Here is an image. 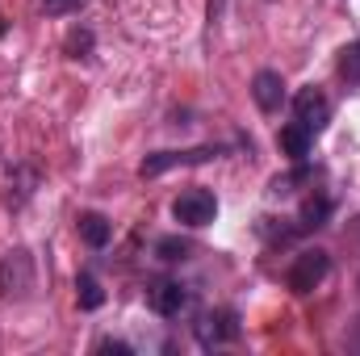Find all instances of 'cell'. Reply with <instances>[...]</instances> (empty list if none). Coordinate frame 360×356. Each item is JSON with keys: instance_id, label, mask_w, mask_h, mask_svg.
I'll return each instance as SVG.
<instances>
[{"instance_id": "cell-1", "label": "cell", "mask_w": 360, "mask_h": 356, "mask_svg": "<svg viewBox=\"0 0 360 356\" xmlns=\"http://www.w3.org/2000/svg\"><path fill=\"white\" fill-rule=\"evenodd\" d=\"M327 272H331V256L323 248H306V252L293 256V265L285 272V285L293 293H310V289H319L327 281Z\"/></svg>"}, {"instance_id": "cell-2", "label": "cell", "mask_w": 360, "mask_h": 356, "mask_svg": "<svg viewBox=\"0 0 360 356\" xmlns=\"http://www.w3.org/2000/svg\"><path fill=\"white\" fill-rule=\"evenodd\" d=\"M172 218H176L180 227H210L214 218H218V197L210 193V189H184L176 201H172Z\"/></svg>"}, {"instance_id": "cell-3", "label": "cell", "mask_w": 360, "mask_h": 356, "mask_svg": "<svg viewBox=\"0 0 360 356\" xmlns=\"http://www.w3.org/2000/svg\"><path fill=\"white\" fill-rule=\"evenodd\" d=\"M193 336L201 348H222L239 336V314L235 310H201L193 323Z\"/></svg>"}, {"instance_id": "cell-4", "label": "cell", "mask_w": 360, "mask_h": 356, "mask_svg": "<svg viewBox=\"0 0 360 356\" xmlns=\"http://www.w3.org/2000/svg\"><path fill=\"white\" fill-rule=\"evenodd\" d=\"M218 155H222V147H214V143H205V147H188V151H155V155H147V160L139 164V172H143V177H160V172H168V168L210 164V160H218Z\"/></svg>"}, {"instance_id": "cell-5", "label": "cell", "mask_w": 360, "mask_h": 356, "mask_svg": "<svg viewBox=\"0 0 360 356\" xmlns=\"http://www.w3.org/2000/svg\"><path fill=\"white\" fill-rule=\"evenodd\" d=\"M34 289V260L30 252L0 256V298H25Z\"/></svg>"}, {"instance_id": "cell-6", "label": "cell", "mask_w": 360, "mask_h": 356, "mask_svg": "<svg viewBox=\"0 0 360 356\" xmlns=\"http://www.w3.org/2000/svg\"><path fill=\"white\" fill-rule=\"evenodd\" d=\"M293 117L302 122V126H310L314 134H323L327 130V122H331V101H327V92L323 89H302L293 96Z\"/></svg>"}, {"instance_id": "cell-7", "label": "cell", "mask_w": 360, "mask_h": 356, "mask_svg": "<svg viewBox=\"0 0 360 356\" xmlns=\"http://www.w3.org/2000/svg\"><path fill=\"white\" fill-rule=\"evenodd\" d=\"M147 302H151V310H155V314L176 319L180 310L188 306V289H184L180 281H155V285L147 289Z\"/></svg>"}, {"instance_id": "cell-8", "label": "cell", "mask_w": 360, "mask_h": 356, "mask_svg": "<svg viewBox=\"0 0 360 356\" xmlns=\"http://www.w3.org/2000/svg\"><path fill=\"white\" fill-rule=\"evenodd\" d=\"M252 101H256L260 113H281V105H285V80H281V72H256L252 76Z\"/></svg>"}, {"instance_id": "cell-9", "label": "cell", "mask_w": 360, "mask_h": 356, "mask_svg": "<svg viewBox=\"0 0 360 356\" xmlns=\"http://www.w3.org/2000/svg\"><path fill=\"white\" fill-rule=\"evenodd\" d=\"M276 143H281V151H285L289 160H297V164H302V160L310 155L314 130H310V126H302V122H289V126H281V139H276Z\"/></svg>"}, {"instance_id": "cell-10", "label": "cell", "mask_w": 360, "mask_h": 356, "mask_svg": "<svg viewBox=\"0 0 360 356\" xmlns=\"http://www.w3.org/2000/svg\"><path fill=\"white\" fill-rule=\"evenodd\" d=\"M80 239H84L89 248H105V243L113 239L109 218H105V214H80Z\"/></svg>"}, {"instance_id": "cell-11", "label": "cell", "mask_w": 360, "mask_h": 356, "mask_svg": "<svg viewBox=\"0 0 360 356\" xmlns=\"http://www.w3.org/2000/svg\"><path fill=\"white\" fill-rule=\"evenodd\" d=\"M327 218H331V197H327V193H314V197H306V205H302V214H297L302 231H314V227H323Z\"/></svg>"}, {"instance_id": "cell-12", "label": "cell", "mask_w": 360, "mask_h": 356, "mask_svg": "<svg viewBox=\"0 0 360 356\" xmlns=\"http://www.w3.org/2000/svg\"><path fill=\"white\" fill-rule=\"evenodd\" d=\"M76 302H80L84 310H96V306L105 302V289H101V281H96L92 272H80V276H76Z\"/></svg>"}, {"instance_id": "cell-13", "label": "cell", "mask_w": 360, "mask_h": 356, "mask_svg": "<svg viewBox=\"0 0 360 356\" xmlns=\"http://www.w3.org/2000/svg\"><path fill=\"white\" fill-rule=\"evenodd\" d=\"M188 252H193V243H188V239H180V235H164V239H155V256H160V260H168V265L188 260Z\"/></svg>"}, {"instance_id": "cell-14", "label": "cell", "mask_w": 360, "mask_h": 356, "mask_svg": "<svg viewBox=\"0 0 360 356\" xmlns=\"http://www.w3.org/2000/svg\"><path fill=\"white\" fill-rule=\"evenodd\" d=\"M340 76H344L348 89L360 84V42H348V46L340 51Z\"/></svg>"}, {"instance_id": "cell-15", "label": "cell", "mask_w": 360, "mask_h": 356, "mask_svg": "<svg viewBox=\"0 0 360 356\" xmlns=\"http://www.w3.org/2000/svg\"><path fill=\"white\" fill-rule=\"evenodd\" d=\"M63 46H68V55H72V59H89V55H92V30H80V25H76V30L68 34V42H63Z\"/></svg>"}, {"instance_id": "cell-16", "label": "cell", "mask_w": 360, "mask_h": 356, "mask_svg": "<svg viewBox=\"0 0 360 356\" xmlns=\"http://www.w3.org/2000/svg\"><path fill=\"white\" fill-rule=\"evenodd\" d=\"M89 0H42V13L46 17H68V13H80Z\"/></svg>"}, {"instance_id": "cell-17", "label": "cell", "mask_w": 360, "mask_h": 356, "mask_svg": "<svg viewBox=\"0 0 360 356\" xmlns=\"http://www.w3.org/2000/svg\"><path fill=\"white\" fill-rule=\"evenodd\" d=\"M302 180H310V168H297V172H285V177L272 180V193L281 197V193H293V184H302Z\"/></svg>"}, {"instance_id": "cell-18", "label": "cell", "mask_w": 360, "mask_h": 356, "mask_svg": "<svg viewBox=\"0 0 360 356\" xmlns=\"http://www.w3.org/2000/svg\"><path fill=\"white\" fill-rule=\"evenodd\" d=\"M96 348H101V352H130V344H122V340H101Z\"/></svg>"}]
</instances>
